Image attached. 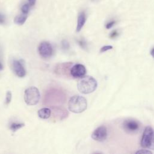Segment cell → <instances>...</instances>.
Instances as JSON below:
<instances>
[{"instance_id":"obj_1","label":"cell","mask_w":154,"mask_h":154,"mask_svg":"<svg viewBox=\"0 0 154 154\" xmlns=\"http://www.w3.org/2000/svg\"><path fill=\"white\" fill-rule=\"evenodd\" d=\"M65 100L66 97L64 93L56 88L49 90L44 96V103L54 106H59V105L63 104Z\"/></svg>"},{"instance_id":"obj_2","label":"cell","mask_w":154,"mask_h":154,"mask_svg":"<svg viewBox=\"0 0 154 154\" xmlns=\"http://www.w3.org/2000/svg\"><path fill=\"white\" fill-rule=\"evenodd\" d=\"M96 80L92 76H83L78 81L77 88L79 91L83 94H89L93 92L97 88Z\"/></svg>"},{"instance_id":"obj_3","label":"cell","mask_w":154,"mask_h":154,"mask_svg":"<svg viewBox=\"0 0 154 154\" xmlns=\"http://www.w3.org/2000/svg\"><path fill=\"white\" fill-rule=\"evenodd\" d=\"M87 108L86 99L81 96H72L68 102V108L70 111L74 113H81Z\"/></svg>"},{"instance_id":"obj_4","label":"cell","mask_w":154,"mask_h":154,"mask_svg":"<svg viewBox=\"0 0 154 154\" xmlns=\"http://www.w3.org/2000/svg\"><path fill=\"white\" fill-rule=\"evenodd\" d=\"M141 146L145 149L154 150V130L150 126H147L143 134Z\"/></svg>"},{"instance_id":"obj_5","label":"cell","mask_w":154,"mask_h":154,"mask_svg":"<svg viewBox=\"0 0 154 154\" xmlns=\"http://www.w3.org/2000/svg\"><path fill=\"white\" fill-rule=\"evenodd\" d=\"M40 98L39 90L35 87H30L24 92V100L28 105H35L38 103Z\"/></svg>"},{"instance_id":"obj_6","label":"cell","mask_w":154,"mask_h":154,"mask_svg":"<svg viewBox=\"0 0 154 154\" xmlns=\"http://www.w3.org/2000/svg\"><path fill=\"white\" fill-rule=\"evenodd\" d=\"M124 130L129 134H134L138 132L140 129V123L138 121L133 119H128L123 123Z\"/></svg>"},{"instance_id":"obj_7","label":"cell","mask_w":154,"mask_h":154,"mask_svg":"<svg viewBox=\"0 0 154 154\" xmlns=\"http://www.w3.org/2000/svg\"><path fill=\"white\" fill-rule=\"evenodd\" d=\"M38 51L40 55L44 58H48L51 57L53 52L52 47L48 42H42L38 46Z\"/></svg>"},{"instance_id":"obj_8","label":"cell","mask_w":154,"mask_h":154,"mask_svg":"<svg viewBox=\"0 0 154 154\" xmlns=\"http://www.w3.org/2000/svg\"><path fill=\"white\" fill-rule=\"evenodd\" d=\"M107 137V129L104 126L97 128L92 133L91 138L97 141H103Z\"/></svg>"},{"instance_id":"obj_9","label":"cell","mask_w":154,"mask_h":154,"mask_svg":"<svg viewBox=\"0 0 154 154\" xmlns=\"http://www.w3.org/2000/svg\"><path fill=\"white\" fill-rule=\"evenodd\" d=\"M87 72L85 67L81 64H76L72 66L70 73L72 76L75 78H82L84 76Z\"/></svg>"},{"instance_id":"obj_10","label":"cell","mask_w":154,"mask_h":154,"mask_svg":"<svg viewBox=\"0 0 154 154\" xmlns=\"http://www.w3.org/2000/svg\"><path fill=\"white\" fill-rule=\"evenodd\" d=\"M12 68L14 73L17 76L23 78L26 75V70L21 60H14L12 63Z\"/></svg>"},{"instance_id":"obj_11","label":"cell","mask_w":154,"mask_h":154,"mask_svg":"<svg viewBox=\"0 0 154 154\" xmlns=\"http://www.w3.org/2000/svg\"><path fill=\"white\" fill-rule=\"evenodd\" d=\"M52 111L54 117L60 120L65 119L68 115V113L66 109H63L58 106L53 107Z\"/></svg>"},{"instance_id":"obj_12","label":"cell","mask_w":154,"mask_h":154,"mask_svg":"<svg viewBox=\"0 0 154 154\" xmlns=\"http://www.w3.org/2000/svg\"><path fill=\"white\" fill-rule=\"evenodd\" d=\"M71 66V63H66L60 64L55 69V72L60 75H66V73L68 72V69Z\"/></svg>"},{"instance_id":"obj_13","label":"cell","mask_w":154,"mask_h":154,"mask_svg":"<svg viewBox=\"0 0 154 154\" xmlns=\"http://www.w3.org/2000/svg\"><path fill=\"white\" fill-rule=\"evenodd\" d=\"M86 21V16L84 12H81L78 17L77 20V26H76V31L79 32L82 27L84 26Z\"/></svg>"},{"instance_id":"obj_14","label":"cell","mask_w":154,"mask_h":154,"mask_svg":"<svg viewBox=\"0 0 154 154\" xmlns=\"http://www.w3.org/2000/svg\"><path fill=\"white\" fill-rule=\"evenodd\" d=\"M38 116L42 119H47L51 116V110L48 108H43L38 111Z\"/></svg>"},{"instance_id":"obj_15","label":"cell","mask_w":154,"mask_h":154,"mask_svg":"<svg viewBox=\"0 0 154 154\" xmlns=\"http://www.w3.org/2000/svg\"><path fill=\"white\" fill-rule=\"evenodd\" d=\"M26 19H27L26 14L23 13L22 14H19V15L16 16L14 19V22L16 25H22L25 22Z\"/></svg>"},{"instance_id":"obj_16","label":"cell","mask_w":154,"mask_h":154,"mask_svg":"<svg viewBox=\"0 0 154 154\" xmlns=\"http://www.w3.org/2000/svg\"><path fill=\"white\" fill-rule=\"evenodd\" d=\"M25 125L24 123H16V122H13L12 123L10 126V129L13 131L15 132L17 130L20 129L21 128L23 127Z\"/></svg>"},{"instance_id":"obj_17","label":"cell","mask_w":154,"mask_h":154,"mask_svg":"<svg viewBox=\"0 0 154 154\" xmlns=\"http://www.w3.org/2000/svg\"><path fill=\"white\" fill-rule=\"evenodd\" d=\"M11 98H12V94L11 93L10 91H8L6 93V96H5V105H8L11 100Z\"/></svg>"},{"instance_id":"obj_18","label":"cell","mask_w":154,"mask_h":154,"mask_svg":"<svg viewBox=\"0 0 154 154\" xmlns=\"http://www.w3.org/2000/svg\"><path fill=\"white\" fill-rule=\"evenodd\" d=\"M30 5L28 4H23L22 6V8H21V10H22V13L23 14H27L29 11V8H30Z\"/></svg>"},{"instance_id":"obj_19","label":"cell","mask_w":154,"mask_h":154,"mask_svg":"<svg viewBox=\"0 0 154 154\" xmlns=\"http://www.w3.org/2000/svg\"><path fill=\"white\" fill-rule=\"evenodd\" d=\"M112 49V46L111 45H106V46H103L100 49V52H104L105 51H107L108 50H110Z\"/></svg>"},{"instance_id":"obj_20","label":"cell","mask_w":154,"mask_h":154,"mask_svg":"<svg viewBox=\"0 0 154 154\" xmlns=\"http://www.w3.org/2000/svg\"><path fill=\"white\" fill-rule=\"evenodd\" d=\"M61 46L62 48L64 49H67L69 48V44L66 40H63L61 42Z\"/></svg>"},{"instance_id":"obj_21","label":"cell","mask_w":154,"mask_h":154,"mask_svg":"<svg viewBox=\"0 0 154 154\" xmlns=\"http://www.w3.org/2000/svg\"><path fill=\"white\" fill-rule=\"evenodd\" d=\"M136 153H146V154H149V153H152V152H150V150H148L147 149H141L140 150H138L136 152Z\"/></svg>"},{"instance_id":"obj_22","label":"cell","mask_w":154,"mask_h":154,"mask_svg":"<svg viewBox=\"0 0 154 154\" xmlns=\"http://www.w3.org/2000/svg\"><path fill=\"white\" fill-rule=\"evenodd\" d=\"M118 34H119V33H118L117 31V30H114V31H112V32L110 34L109 37H110L111 38H114L116 37L118 35Z\"/></svg>"},{"instance_id":"obj_23","label":"cell","mask_w":154,"mask_h":154,"mask_svg":"<svg viewBox=\"0 0 154 154\" xmlns=\"http://www.w3.org/2000/svg\"><path fill=\"white\" fill-rule=\"evenodd\" d=\"M115 23H116V22H115L114 20H112V21L108 22V23L106 25V29H109V28H112V26L115 24Z\"/></svg>"},{"instance_id":"obj_24","label":"cell","mask_w":154,"mask_h":154,"mask_svg":"<svg viewBox=\"0 0 154 154\" xmlns=\"http://www.w3.org/2000/svg\"><path fill=\"white\" fill-rule=\"evenodd\" d=\"M78 44L79 45V46L83 48H85L86 47V43L83 40H80L78 41Z\"/></svg>"},{"instance_id":"obj_25","label":"cell","mask_w":154,"mask_h":154,"mask_svg":"<svg viewBox=\"0 0 154 154\" xmlns=\"http://www.w3.org/2000/svg\"><path fill=\"white\" fill-rule=\"evenodd\" d=\"M5 21V17L4 15L0 13V24H4Z\"/></svg>"},{"instance_id":"obj_26","label":"cell","mask_w":154,"mask_h":154,"mask_svg":"<svg viewBox=\"0 0 154 154\" xmlns=\"http://www.w3.org/2000/svg\"><path fill=\"white\" fill-rule=\"evenodd\" d=\"M35 1H36V0H28L29 4L31 6L34 5L35 4Z\"/></svg>"},{"instance_id":"obj_27","label":"cell","mask_w":154,"mask_h":154,"mask_svg":"<svg viewBox=\"0 0 154 154\" xmlns=\"http://www.w3.org/2000/svg\"><path fill=\"white\" fill-rule=\"evenodd\" d=\"M150 54H151V55L152 56V57L154 58V48L151 50V51H150Z\"/></svg>"},{"instance_id":"obj_28","label":"cell","mask_w":154,"mask_h":154,"mask_svg":"<svg viewBox=\"0 0 154 154\" xmlns=\"http://www.w3.org/2000/svg\"><path fill=\"white\" fill-rule=\"evenodd\" d=\"M2 68H3L2 64V63L0 62V70H2Z\"/></svg>"}]
</instances>
